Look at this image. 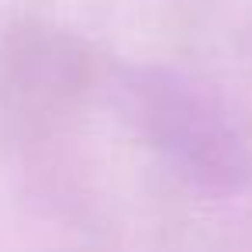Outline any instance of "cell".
Masks as SVG:
<instances>
[]
</instances>
